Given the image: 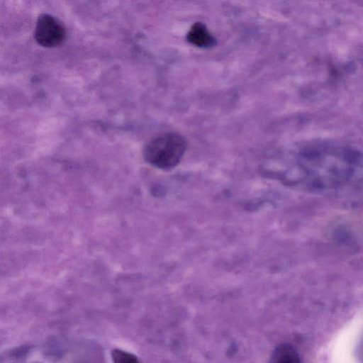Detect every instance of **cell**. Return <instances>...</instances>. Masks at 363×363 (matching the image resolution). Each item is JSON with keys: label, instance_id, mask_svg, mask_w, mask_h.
Wrapping results in <instances>:
<instances>
[{"label": "cell", "instance_id": "4", "mask_svg": "<svg viewBox=\"0 0 363 363\" xmlns=\"http://www.w3.org/2000/svg\"><path fill=\"white\" fill-rule=\"evenodd\" d=\"M269 363H301L299 354L290 344L281 343L274 350Z\"/></svg>", "mask_w": 363, "mask_h": 363}, {"label": "cell", "instance_id": "2", "mask_svg": "<svg viewBox=\"0 0 363 363\" xmlns=\"http://www.w3.org/2000/svg\"><path fill=\"white\" fill-rule=\"evenodd\" d=\"M65 35L64 26L54 16L48 13L38 16L34 31L38 44L45 48H55L64 41Z\"/></svg>", "mask_w": 363, "mask_h": 363}, {"label": "cell", "instance_id": "3", "mask_svg": "<svg viewBox=\"0 0 363 363\" xmlns=\"http://www.w3.org/2000/svg\"><path fill=\"white\" fill-rule=\"evenodd\" d=\"M186 40L190 44L201 48H209L216 44L215 37L201 22H196L191 26L186 34Z\"/></svg>", "mask_w": 363, "mask_h": 363}, {"label": "cell", "instance_id": "5", "mask_svg": "<svg viewBox=\"0 0 363 363\" xmlns=\"http://www.w3.org/2000/svg\"><path fill=\"white\" fill-rule=\"evenodd\" d=\"M111 358L113 363H140L134 354L119 349L112 350Z\"/></svg>", "mask_w": 363, "mask_h": 363}, {"label": "cell", "instance_id": "1", "mask_svg": "<svg viewBox=\"0 0 363 363\" xmlns=\"http://www.w3.org/2000/svg\"><path fill=\"white\" fill-rule=\"evenodd\" d=\"M187 147V141L174 132L162 133L152 138L145 145L143 155L145 161L161 169H170L182 160Z\"/></svg>", "mask_w": 363, "mask_h": 363}]
</instances>
